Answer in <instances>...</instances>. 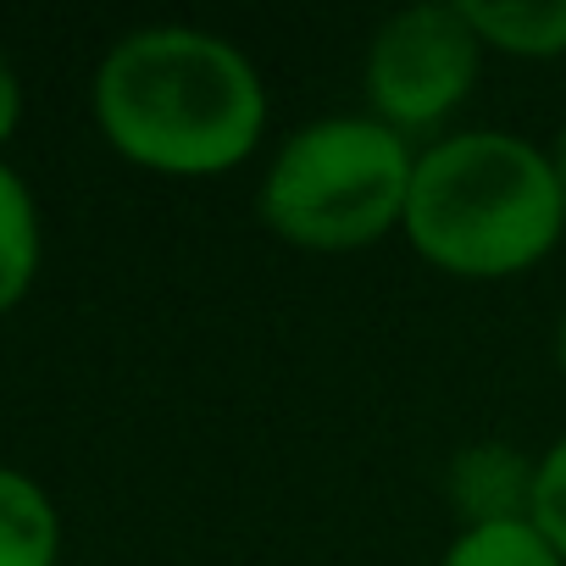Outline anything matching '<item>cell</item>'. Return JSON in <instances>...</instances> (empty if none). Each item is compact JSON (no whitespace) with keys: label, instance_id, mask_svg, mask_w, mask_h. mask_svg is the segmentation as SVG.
<instances>
[{"label":"cell","instance_id":"cell-1","mask_svg":"<svg viewBox=\"0 0 566 566\" xmlns=\"http://www.w3.org/2000/svg\"><path fill=\"white\" fill-rule=\"evenodd\" d=\"M112 145L161 172H222L250 156L266 101L250 62L195 29L123 40L95 84Z\"/></svg>","mask_w":566,"mask_h":566},{"label":"cell","instance_id":"cell-2","mask_svg":"<svg viewBox=\"0 0 566 566\" xmlns=\"http://www.w3.org/2000/svg\"><path fill=\"white\" fill-rule=\"evenodd\" d=\"M566 217L555 167L511 134H461L411 172L406 228L417 250L461 277H505L533 266Z\"/></svg>","mask_w":566,"mask_h":566},{"label":"cell","instance_id":"cell-3","mask_svg":"<svg viewBox=\"0 0 566 566\" xmlns=\"http://www.w3.org/2000/svg\"><path fill=\"white\" fill-rule=\"evenodd\" d=\"M411 172L389 123L334 117L283 145L261 189V217L295 244L356 250L406 217Z\"/></svg>","mask_w":566,"mask_h":566},{"label":"cell","instance_id":"cell-4","mask_svg":"<svg viewBox=\"0 0 566 566\" xmlns=\"http://www.w3.org/2000/svg\"><path fill=\"white\" fill-rule=\"evenodd\" d=\"M478 29L461 7H411L395 23H384L373 45V101L389 123L422 128L439 123L478 73Z\"/></svg>","mask_w":566,"mask_h":566},{"label":"cell","instance_id":"cell-5","mask_svg":"<svg viewBox=\"0 0 566 566\" xmlns=\"http://www.w3.org/2000/svg\"><path fill=\"white\" fill-rule=\"evenodd\" d=\"M467 23L478 29L483 45H500L511 56H555L566 51V0H467Z\"/></svg>","mask_w":566,"mask_h":566},{"label":"cell","instance_id":"cell-6","mask_svg":"<svg viewBox=\"0 0 566 566\" xmlns=\"http://www.w3.org/2000/svg\"><path fill=\"white\" fill-rule=\"evenodd\" d=\"M56 560V511L51 500L0 467V566H51Z\"/></svg>","mask_w":566,"mask_h":566},{"label":"cell","instance_id":"cell-7","mask_svg":"<svg viewBox=\"0 0 566 566\" xmlns=\"http://www.w3.org/2000/svg\"><path fill=\"white\" fill-rule=\"evenodd\" d=\"M34 255H40V233H34L29 189L18 184V172L0 167V312L29 290Z\"/></svg>","mask_w":566,"mask_h":566},{"label":"cell","instance_id":"cell-8","mask_svg":"<svg viewBox=\"0 0 566 566\" xmlns=\"http://www.w3.org/2000/svg\"><path fill=\"white\" fill-rule=\"evenodd\" d=\"M444 566H560V555L533 522H483L450 549Z\"/></svg>","mask_w":566,"mask_h":566},{"label":"cell","instance_id":"cell-9","mask_svg":"<svg viewBox=\"0 0 566 566\" xmlns=\"http://www.w3.org/2000/svg\"><path fill=\"white\" fill-rule=\"evenodd\" d=\"M533 527L549 538V549L566 560V439L549 450V461L533 472Z\"/></svg>","mask_w":566,"mask_h":566},{"label":"cell","instance_id":"cell-10","mask_svg":"<svg viewBox=\"0 0 566 566\" xmlns=\"http://www.w3.org/2000/svg\"><path fill=\"white\" fill-rule=\"evenodd\" d=\"M12 123H18V78H12L7 56H0V139L12 134Z\"/></svg>","mask_w":566,"mask_h":566},{"label":"cell","instance_id":"cell-11","mask_svg":"<svg viewBox=\"0 0 566 566\" xmlns=\"http://www.w3.org/2000/svg\"><path fill=\"white\" fill-rule=\"evenodd\" d=\"M549 167H555V184H560V195H566V128H560V139H555V156H549Z\"/></svg>","mask_w":566,"mask_h":566},{"label":"cell","instance_id":"cell-12","mask_svg":"<svg viewBox=\"0 0 566 566\" xmlns=\"http://www.w3.org/2000/svg\"><path fill=\"white\" fill-rule=\"evenodd\" d=\"M560 367H566V323H560Z\"/></svg>","mask_w":566,"mask_h":566}]
</instances>
